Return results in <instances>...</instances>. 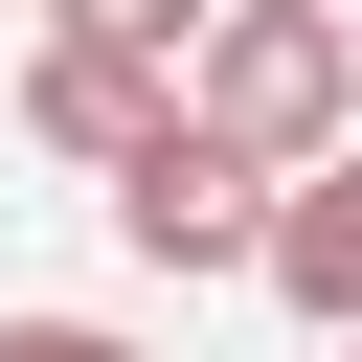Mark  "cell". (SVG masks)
<instances>
[{"label": "cell", "mask_w": 362, "mask_h": 362, "mask_svg": "<svg viewBox=\"0 0 362 362\" xmlns=\"http://www.w3.org/2000/svg\"><path fill=\"white\" fill-rule=\"evenodd\" d=\"M45 23H68V45H136V68H204L226 0H45Z\"/></svg>", "instance_id": "5"}, {"label": "cell", "mask_w": 362, "mask_h": 362, "mask_svg": "<svg viewBox=\"0 0 362 362\" xmlns=\"http://www.w3.org/2000/svg\"><path fill=\"white\" fill-rule=\"evenodd\" d=\"M23 136H45V158H136V136H181V68H136V45H68V23H45Z\"/></svg>", "instance_id": "3"}, {"label": "cell", "mask_w": 362, "mask_h": 362, "mask_svg": "<svg viewBox=\"0 0 362 362\" xmlns=\"http://www.w3.org/2000/svg\"><path fill=\"white\" fill-rule=\"evenodd\" d=\"M181 113H204L226 158H272V181H294V158H339V136H362V23H339V0H226V23H204V68H181Z\"/></svg>", "instance_id": "1"}, {"label": "cell", "mask_w": 362, "mask_h": 362, "mask_svg": "<svg viewBox=\"0 0 362 362\" xmlns=\"http://www.w3.org/2000/svg\"><path fill=\"white\" fill-rule=\"evenodd\" d=\"M339 362H362V339H339Z\"/></svg>", "instance_id": "8"}, {"label": "cell", "mask_w": 362, "mask_h": 362, "mask_svg": "<svg viewBox=\"0 0 362 362\" xmlns=\"http://www.w3.org/2000/svg\"><path fill=\"white\" fill-rule=\"evenodd\" d=\"M113 249H136V272H272V158H226L204 113L136 136V158H113Z\"/></svg>", "instance_id": "2"}, {"label": "cell", "mask_w": 362, "mask_h": 362, "mask_svg": "<svg viewBox=\"0 0 362 362\" xmlns=\"http://www.w3.org/2000/svg\"><path fill=\"white\" fill-rule=\"evenodd\" d=\"M339 23H362V0H339Z\"/></svg>", "instance_id": "7"}, {"label": "cell", "mask_w": 362, "mask_h": 362, "mask_svg": "<svg viewBox=\"0 0 362 362\" xmlns=\"http://www.w3.org/2000/svg\"><path fill=\"white\" fill-rule=\"evenodd\" d=\"M0 362H136L113 317H0Z\"/></svg>", "instance_id": "6"}, {"label": "cell", "mask_w": 362, "mask_h": 362, "mask_svg": "<svg viewBox=\"0 0 362 362\" xmlns=\"http://www.w3.org/2000/svg\"><path fill=\"white\" fill-rule=\"evenodd\" d=\"M272 294H294V317H317V339H362V136H339V158H294V181H272Z\"/></svg>", "instance_id": "4"}]
</instances>
